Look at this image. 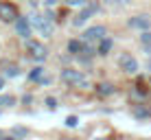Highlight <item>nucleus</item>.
<instances>
[{
    "mask_svg": "<svg viewBox=\"0 0 151 140\" xmlns=\"http://www.w3.org/2000/svg\"><path fill=\"white\" fill-rule=\"evenodd\" d=\"M61 81H64V83H68V85H72V88H86L88 85V79L86 77L81 75L79 70H61Z\"/></svg>",
    "mask_w": 151,
    "mask_h": 140,
    "instance_id": "obj_1",
    "label": "nucleus"
},
{
    "mask_svg": "<svg viewBox=\"0 0 151 140\" xmlns=\"http://www.w3.org/2000/svg\"><path fill=\"white\" fill-rule=\"evenodd\" d=\"M31 22L37 27V31L42 35H50L53 33V18H50V15H33Z\"/></svg>",
    "mask_w": 151,
    "mask_h": 140,
    "instance_id": "obj_2",
    "label": "nucleus"
},
{
    "mask_svg": "<svg viewBox=\"0 0 151 140\" xmlns=\"http://www.w3.org/2000/svg\"><path fill=\"white\" fill-rule=\"evenodd\" d=\"M27 53H29V57L31 59H35V61H42V59H46V55H48V50L44 48L42 44H37V42H27Z\"/></svg>",
    "mask_w": 151,
    "mask_h": 140,
    "instance_id": "obj_3",
    "label": "nucleus"
},
{
    "mask_svg": "<svg viewBox=\"0 0 151 140\" xmlns=\"http://www.w3.org/2000/svg\"><path fill=\"white\" fill-rule=\"evenodd\" d=\"M118 66H121L125 72H136V70H138V61L134 59L132 55H127V53L118 57Z\"/></svg>",
    "mask_w": 151,
    "mask_h": 140,
    "instance_id": "obj_4",
    "label": "nucleus"
},
{
    "mask_svg": "<svg viewBox=\"0 0 151 140\" xmlns=\"http://www.w3.org/2000/svg\"><path fill=\"white\" fill-rule=\"evenodd\" d=\"M83 37H86L88 42H101V39L105 37V27H90L83 33Z\"/></svg>",
    "mask_w": 151,
    "mask_h": 140,
    "instance_id": "obj_5",
    "label": "nucleus"
},
{
    "mask_svg": "<svg viewBox=\"0 0 151 140\" xmlns=\"http://www.w3.org/2000/svg\"><path fill=\"white\" fill-rule=\"evenodd\" d=\"M15 31H18L20 37L27 39L31 35V20L29 18H18V20H15Z\"/></svg>",
    "mask_w": 151,
    "mask_h": 140,
    "instance_id": "obj_6",
    "label": "nucleus"
},
{
    "mask_svg": "<svg viewBox=\"0 0 151 140\" xmlns=\"http://www.w3.org/2000/svg\"><path fill=\"white\" fill-rule=\"evenodd\" d=\"M129 27H132V29H145V31H149L151 29V18H149V15H136V18L129 20Z\"/></svg>",
    "mask_w": 151,
    "mask_h": 140,
    "instance_id": "obj_7",
    "label": "nucleus"
},
{
    "mask_svg": "<svg viewBox=\"0 0 151 140\" xmlns=\"http://www.w3.org/2000/svg\"><path fill=\"white\" fill-rule=\"evenodd\" d=\"M0 20H4V22H9V20H18V13H15L13 4L0 2Z\"/></svg>",
    "mask_w": 151,
    "mask_h": 140,
    "instance_id": "obj_8",
    "label": "nucleus"
},
{
    "mask_svg": "<svg viewBox=\"0 0 151 140\" xmlns=\"http://www.w3.org/2000/svg\"><path fill=\"white\" fill-rule=\"evenodd\" d=\"M94 11H96V4H90V7H86V9H83V11H81L79 15H77V20H75V27L83 24V22H86V20L90 18V15L94 13Z\"/></svg>",
    "mask_w": 151,
    "mask_h": 140,
    "instance_id": "obj_9",
    "label": "nucleus"
},
{
    "mask_svg": "<svg viewBox=\"0 0 151 140\" xmlns=\"http://www.w3.org/2000/svg\"><path fill=\"white\" fill-rule=\"evenodd\" d=\"M83 48H86V46H83V42H79V39H70V42H68V50L72 55L83 53Z\"/></svg>",
    "mask_w": 151,
    "mask_h": 140,
    "instance_id": "obj_10",
    "label": "nucleus"
},
{
    "mask_svg": "<svg viewBox=\"0 0 151 140\" xmlns=\"http://www.w3.org/2000/svg\"><path fill=\"white\" fill-rule=\"evenodd\" d=\"M112 39L110 37H103L101 39V44H99V55H107V53H110V50H112Z\"/></svg>",
    "mask_w": 151,
    "mask_h": 140,
    "instance_id": "obj_11",
    "label": "nucleus"
},
{
    "mask_svg": "<svg viewBox=\"0 0 151 140\" xmlns=\"http://www.w3.org/2000/svg\"><path fill=\"white\" fill-rule=\"evenodd\" d=\"M31 79H33V81H48V79H46V77H44V68H33V70H31Z\"/></svg>",
    "mask_w": 151,
    "mask_h": 140,
    "instance_id": "obj_12",
    "label": "nucleus"
},
{
    "mask_svg": "<svg viewBox=\"0 0 151 140\" xmlns=\"http://www.w3.org/2000/svg\"><path fill=\"white\" fill-rule=\"evenodd\" d=\"M11 105H15V96H11V94L0 96V107H11Z\"/></svg>",
    "mask_w": 151,
    "mask_h": 140,
    "instance_id": "obj_13",
    "label": "nucleus"
},
{
    "mask_svg": "<svg viewBox=\"0 0 151 140\" xmlns=\"http://www.w3.org/2000/svg\"><path fill=\"white\" fill-rule=\"evenodd\" d=\"M99 92H101V94H112L114 88H112L110 83H103V85H99Z\"/></svg>",
    "mask_w": 151,
    "mask_h": 140,
    "instance_id": "obj_14",
    "label": "nucleus"
},
{
    "mask_svg": "<svg viewBox=\"0 0 151 140\" xmlns=\"http://www.w3.org/2000/svg\"><path fill=\"white\" fill-rule=\"evenodd\" d=\"M66 125H68V127L79 125V118H77V116H68V118H66Z\"/></svg>",
    "mask_w": 151,
    "mask_h": 140,
    "instance_id": "obj_15",
    "label": "nucleus"
},
{
    "mask_svg": "<svg viewBox=\"0 0 151 140\" xmlns=\"http://www.w3.org/2000/svg\"><path fill=\"white\" fill-rule=\"evenodd\" d=\"M4 75H7V77H15V75H18V68H15V66H7Z\"/></svg>",
    "mask_w": 151,
    "mask_h": 140,
    "instance_id": "obj_16",
    "label": "nucleus"
},
{
    "mask_svg": "<svg viewBox=\"0 0 151 140\" xmlns=\"http://www.w3.org/2000/svg\"><path fill=\"white\" fill-rule=\"evenodd\" d=\"M142 42L145 44H151V33H149V31H145V33H142Z\"/></svg>",
    "mask_w": 151,
    "mask_h": 140,
    "instance_id": "obj_17",
    "label": "nucleus"
},
{
    "mask_svg": "<svg viewBox=\"0 0 151 140\" xmlns=\"http://www.w3.org/2000/svg\"><path fill=\"white\" fill-rule=\"evenodd\" d=\"M46 105H48L50 110H55V107H57V101H55V98H46Z\"/></svg>",
    "mask_w": 151,
    "mask_h": 140,
    "instance_id": "obj_18",
    "label": "nucleus"
},
{
    "mask_svg": "<svg viewBox=\"0 0 151 140\" xmlns=\"http://www.w3.org/2000/svg\"><path fill=\"white\" fill-rule=\"evenodd\" d=\"M68 4H72V7H77V4H86V0H66Z\"/></svg>",
    "mask_w": 151,
    "mask_h": 140,
    "instance_id": "obj_19",
    "label": "nucleus"
},
{
    "mask_svg": "<svg viewBox=\"0 0 151 140\" xmlns=\"http://www.w3.org/2000/svg\"><path fill=\"white\" fill-rule=\"evenodd\" d=\"M2 85H4V81H2V77H0V90H2Z\"/></svg>",
    "mask_w": 151,
    "mask_h": 140,
    "instance_id": "obj_20",
    "label": "nucleus"
},
{
    "mask_svg": "<svg viewBox=\"0 0 151 140\" xmlns=\"http://www.w3.org/2000/svg\"><path fill=\"white\" fill-rule=\"evenodd\" d=\"M2 140H13V138H2Z\"/></svg>",
    "mask_w": 151,
    "mask_h": 140,
    "instance_id": "obj_21",
    "label": "nucleus"
}]
</instances>
